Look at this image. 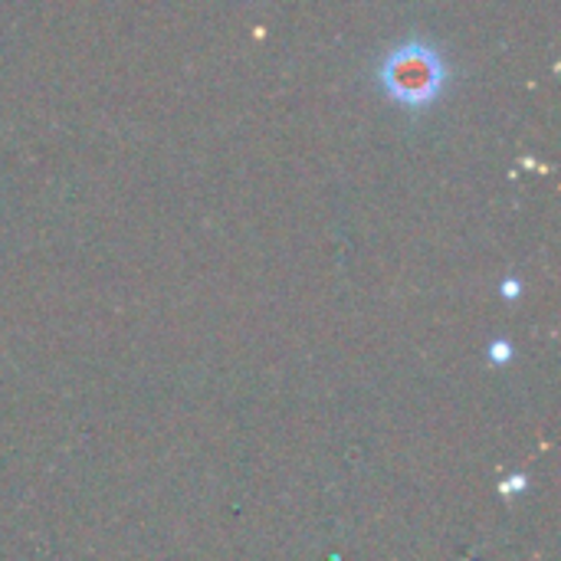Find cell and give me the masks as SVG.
Instances as JSON below:
<instances>
[{"label": "cell", "mask_w": 561, "mask_h": 561, "mask_svg": "<svg viewBox=\"0 0 561 561\" xmlns=\"http://www.w3.org/2000/svg\"><path fill=\"white\" fill-rule=\"evenodd\" d=\"M519 293H523V283L513 276V279H503V296L506 299H519Z\"/></svg>", "instance_id": "cell-4"}, {"label": "cell", "mask_w": 561, "mask_h": 561, "mask_svg": "<svg viewBox=\"0 0 561 561\" xmlns=\"http://www.w3.org/2000/svg\"><path fill=\"white\" fill-rule=\"evenodd\" d=\"M486 355H490V362H493V365H510V362H513V355H516V348L510 345V339H493V342H490V348H486Z\"/></svg>", "instance_id": "cell-2"}, {"label": "cell", "mask_w": 561, "mask_h": 561, "mask_svg": "<svg viewBox=\"0 0 561 561\" xmlns=\"http://www.w3.org/2000/svg\"><path fill=\"white\" fill-rule=\"evenodd\" d=\"M450 69L447 59L440 56V49L421 36L398 43L385 53V59L378 62V82L385 89V95L404 108H427L434 105L444 89H447Z\"/></svg>", "instance_id": "cell-1"}, {"label": "cell", "mask_w": 561, "mask_h": 561, "mask_svg": "<svg viewBox=\"0 0 561 561\" xmlns=\"http://www.w3.org/2000/svg\"><path fill=\"white\" fill-rule=\"evenodd\" d=\"M526 486H529V480H526L523 473H516V477H510V480L500 483V493H503V496H516V493H523Z\"/></svg>", "instance_id": "cell-3"}]
</instances>
